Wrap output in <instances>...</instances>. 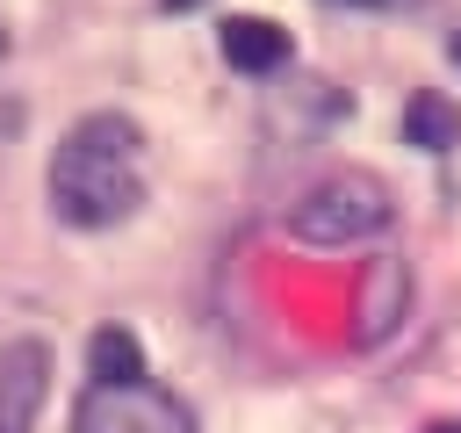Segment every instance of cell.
Returning <instances> with one entry per match:
<instances>
[{
	"label": "cell",
	"mask_w": 461,
	"mask_h": 433,
	"mask_svg": "<svg viewBox=\"0 0 461 433\" xmlns=\"http://www.w3.org/2000/svg\"><path fill=\"white\" fill-rule=\"evenodd\" d=\"M43 375H50L43 339H7L0 346V433H29V419L43 404Z\"/></svg>",
	"instance_id": "obj_4"
},
{
	"label": "cell",
	"mask_w": 461,
	"mask_h": 433,
	"mask_svg": "<svg viewBox=\"0 0 461 433\" xmlns=\"http://www.w3.org/2000/svg\"><path fill=\"white\" fill-rule=\"evenodd\" d=\"M447 58H454V65H461V29H454V36H447Z\"/></svg>",
	"instance_id": "obj_9"
},
{
	"label": "cell",
	"mask_w": 461,
	"mask_h": 433,
	"mask_svg": "<svg viewBox=\"0 0 461 433\" xmlns=\"http://www.w3.org/2000/svg\"><path fill=\"white\" fill-rule=\"evenodd\" d=\"M0 43H7V29H0Z\"/></svg>",
	"instance_id": "obj_13"
},
{
	"label": "cell",
	"mask_w": 461,
	"mask_h": 433,
	"mask_svg": "<svg viewBox=\"0 0 461 433\" xmlns=\"http://www.w3.org/2000/svg\"><path fill=\"white\" fill-rule=\"evenodd\" d=\"M166 7H202V0H166Z\"/></svg>",
	"instance_id": "obj_11"
},
{
	"label": "cell",
	"mask_w": 461,
	"mask_h": 433,
	"mask_svg": "<svg viewBox=\"0 0 461 433\" xmlns=\"http://www.w3.org/2000/svg\"><path fill=\"white\" fill-rule=\"evenodd\" d=\"M403 144H418V152H447V144H461V101L418 87V94L403 101Z\"/></svg>",
	"instance_id": "obj_7"
},
{
	"label": "cell",
	"mask_w": 461,
	"mask_h": 433,
	"mask_svg": "<svg viewBox=\"0 0 461 433\" xmlns=\"http://www.w3.org/2000/svg\"><path fill=\"white\" fill-rule=\"evenodd\" d=\"M360 7H382V0H360Z\"/></svg>",
	"instance_id": "obj_12"
},
{
	"label": "cell",
	"mask_w": 461,
	"mask_h": 433,
	"mask_svg": "<svg viewBox=\"0 0 461 433\" xmlns=\"http://www.w3.org/2000/svg\"><path fill=\"white\" fill-rule=\"evenodd\" d=\"M72 433H187V411L151 382H86Z\"/></svg>",
	"instance_id": "obj_3"
},
{
	"label": "cell",
	"mask_w": 461,
	"mask_h": 433,
	"mask_svg": "<svg viewBox=\"0 0 461 433\" xmlns=\"http://www.w3.org/2000/svg\"><path fill=\"white\" fill-rule=\"evenodd\" d=\"M425 433H461V426H447V419H439V426H425Z\"/></svg>",
	"instance_id": "obj_10"
},
{
	"label": "cell",
	"mask_w": 461,
	"mask_h": 433,
	"mask_svg": "<svg viewBox=\"0 0 461 433\" xmlns=\"http://www.w3.org/2000/svg\"><path fill=\"white\" fill-rule=\"evenodd\" d=\"M137 159H144V137L130 115L115 108H94L65 130L58 159H50V209L79 231H101V224H122L137 202H144V180H137Z\"/></svg>",
	"instance_id": "obj_1"
},
{
	"label": "cell",
	"mask_w": 461,
	"mask_h": 433,
	"mask_svg": "<svg viewBox=\"0 0 461 433\" xmlns=\"http://www.w3.org/2000/svg\"><path fill=\"white\" fill-rule=\"evenodd\" d=\"M223 58L238 72H274V65H288V29L267 22V14H230L223 22Z\"/></svg>",
	"instance_id": "obj_6"
},
{
	"label": "cell",
	"mask_w": 461,
	"mask_h": 433,
	"mask_svg": "<svg viewBox=\"0 0 461 433\" xmlns=\"http://www.w3.org/2000/svg\"><path fill=\"white\" fill-rule=\"evenodd\" d=\"M403 303H411V267L403 260H367V274H360V325H353V339L360 346H375V339H389L396 332V318H403Z\"/></svg>",
	"instance_id": "obj_5"
},
{
	"label": "cell",
	"mask_w": 461,
	"mask_h": 433,
	"mask_svg": "<svg viewBox=\"0 0 461 433\" xmlns=\"http://www.w3.org/2000/svg\"><path fill=\"white\" fill-rule=\"evenodd\" d=\"M396 202H389V180L367 173V166H339L324 180H310L295 202H288V231L303 245H360L375 231H389Z\"/></svg>",
	"instance_id": "obj_2"
},
{
	"label": "cell",
	"mask_w": 461,
	"mask_h": 433,
	"mask_svg": "<svg viewBox=\"0 0 461 433\" xmlns=\"http://www.w3.org/2000/svg\"><path fill=\"white\" fill-rule=\"evenodd\" d=\"M86 368H94V382H144V346H137V332L101 325V332L86 339Z\"/></svg>",
	"instance_id": "obj_8"
}]
</instances>
